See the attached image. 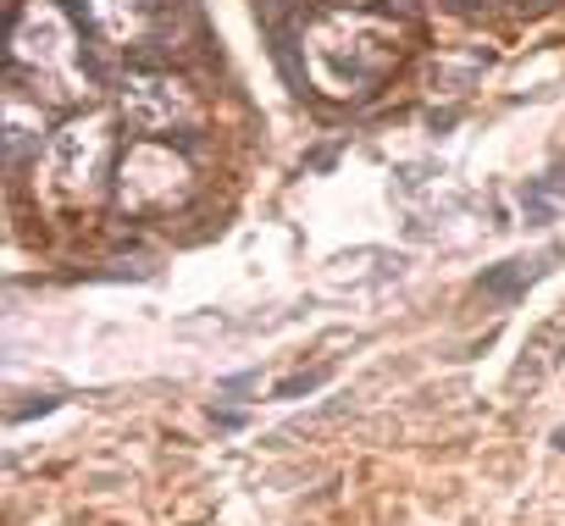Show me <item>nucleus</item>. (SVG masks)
Segmentation results:
<instances>
[{
    "label": "nucleus",
    "instance_id": "f257e3e1",
    "mask_svg": "<svg viewBox=\"0 0 565 526\" xmlns=\"http://www.w3.org/2000/svg\"><path fill=\"white\" fill-rule=\"evenodd\" d=\"M194 194V172L178 150L145 139L122 155V172H117V205L128 216H161L172 205H183Z\"/></svg>",
    "mask_w": 565,
    "mask_h": 526
},
{
    "label": "nucleus",
    "instance_id": "20e7f679",
    "mask_svg": "<svg viewBox=\"0 0 565 526\" xmlns=\"http://www.w3.org/2000/svg\"><path fill=\"white\" fill-rule=\"evenodd\" d=\"M89 34H100L106 45H139V34L150 29V0H89L84 12Z\"/></svg>",
    "mask_w": 565,
    "mask_h": 526
},
{
    "label": "nucleus",
    "instance_id": "f03ea898",
    "mask_svg": "<svg viewBox=\"0 0 565 526\" xmlns=\"http://www.w3.org/2000/svg\"><path fill=\"white\" fill-rule=\"evenodd\" d=\"M122 117L145 133V139H172L183 128L200 122V100L189 95L183 78L161 73V67H134V78L122 84Z\"/></svg>",
    "mask_w": 565,
    "mask_h": 526
},
{
    "label": "nucleus",
    "instance_id": "7ed1b4c3",
    "mask_svg": "<svg viewBox=\"0 0 565 526\" xmlns=\"http://www.w3.org/2000/svg\"><path fill=\"white\" fill-rule=\"evenodd\" d=\"M106 155H111V139H106L100 122L56 133V144H51V178H56V189L67 200H78V194L89 200L95 194V178L106 172Z\"/></svg>",
    "mask_w": 565,
    "mask_h": 526
}]
</instances>
